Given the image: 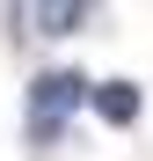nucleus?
<instances>
[{"label":"nucleus","instance_id":"2","mask_svg":"<svg viewBox=\"0 0 153 161\" xmlns=\"http://www.w3.org/2000/svg\"><path fill=\"white\" fill-rule=\"evenodd\" d=\"M88 95H95V110L110 125H131L139 117V88H131V80H102V88H88Z\"/></svg>","mask_w":153,"mask_h":161},{"label":"nucleus","instance_id":"1","mask_svg":"<svg viewBox=\"0 0 153 161\" xmlns=\"http://www.w3.org/2000/svg\"><path fill=\"white\" fill-rule=\"evenodd\" d=\"M80 103H88V80H80V73H37V88H29L37 139H51V132L66 125V110H80Z\"/></svg>","mask_w":153,"mask_h":161},{"label":"nucleus","instance_id":"3","mask_svg":"<svg viewBox=\"0 0 153 161\" xmlns=\"http://www.w3.org/2000/svg\"><path fill=\"white\" fill-rule=\"evenodd\" d=\"M44 30H73V22H88V8H37Z\"/></svg>","mask_w":153,"mask_h":161}]
</instances>
